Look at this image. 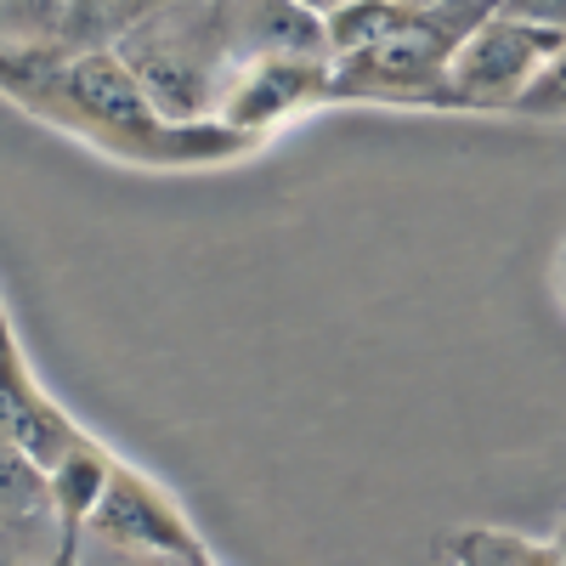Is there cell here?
<instances>
[{"instance_id": "6da1fadb", "label": "cell", "mask_w": 566, "mask_h": 566, "mask_svg": "<svg viewBox=\"0 0 566 566\" xmlns=\"http://www.w3.org/2000/svg\"><path fill=\"white\" fill-rule=\"evenodd\" d=\"M0 91L34 119L142 170H199L255 148L244 130L221 119H170L136 85L114 45H85V52H57L45 63L0 69Z\"/></svg>"}, {"instance_id": "7a4b0ae2", "label": "cell", "mask_w": 566, "mask_h": 566, "mask_svg": "<svg viewBox=\"0 0 566 566\" xmlns=\"http://www.w3.org/2000/svg\"><path fill=\"white\" fill-rule=\"evenodd\" d=\"M488 12L493 0H413L391 34L328 57V103L448 108V63Z\"/></svg>"}, {"instance_id": "3957f363", "label": "cell", "mask_w": 566, "mask_h": 566, "mask_svg": "<svg viewBox=\"0 0 566 566\" xmlns=\"http://www.w3.org/2000/svg\"><path fill=\"white\" fill-rule=\"evenodd\" d=\"M114 52L170 119H216L221 91L239 69L227 0H165L114 40Z\"/></svg>"}, {"instance_id": "277c9868", "label": "cell", "mask_w": 566, "mask_h": 566, "mask_svg": "<svg viewBox=\"0 0 566 566\" xmlns=\"http://www.w3.org/2000/svg\"><path fill=\"white\" fill-rule=\"evenodd\" d=\"M85 544H97L108 555H159V560H181V566L216 560L210 544L199 538V527L181 515V504L125 459H114V470H108V488L85 522Z\"/></svg>"}, {"instance_id": "5b68a950", "label": "cell", "mask_w": 566, "mask_h": 566, "mask_svg": "<svg viewBox=\"0 0 566 566\" xmlns=\"http://www.w3.org/2000/svg\"><path fill=\"white\" fill-rule=\"evenodd\" d=\"M560 40H566L560 29L488 12L459 40V52L448 63V108L453 114H510L515 91L538 74V63Z\"/></svg>"}, {"instance_id": "8992f818", "label": "cell", "mask_w": 566, "mask_h": 566, "mask_svg": "<svg viewBox=\"0 0 566 566\" xmlns=\"http://www.w3.org/2000/svg\"><path fill=\"white\" fill-rule=\"evenodd\" d=\"M328 103V57H250L232 69L216 119L261 142L283 119Z\"/></svg>"}, {"instance_id": "52a82bcc", "label": "cell", "mask_w": 566, "mask_h": 566, "mask_svg": "<svg viewBox=\"0 0 566 566\" xmlns=\"http://www.w3.org/2000/svg\"><path fill=\"white\" fill-rule=\"evenodd\" d=\"M0 437H12L45 470L85 437V424L57 397H45V386L34 380V368H29V357L18 346L12 323L0 328Z\"/></svg>"}, {"instance_id": "ba28073f", "label": "cell", "mask_w": 566, "mask_h": 566, "mask_svg": "<svg viewBox=\"0 0 566 566\" xmlns=\"http://www.w3.org/2000/svg\"><path fill=\"white\" fill-rule=\"evenodd\" d=\"M108 470H114V453L97 442V437H80L52 470H45V493H52V533H57V566L80 560L85 549V522L97 510L103 488H108Z\"/></svg>"}, {"instance_id": "9c48e42d", "label": "cell", "mask_w": 566, "mask_h": 566, "mask_svg": "<svg viewBox=\"0 0 566 566\" xmlns=\"http://www.w3.org/2000/svg\"><path fill=\"white\" fill-rule=\"evenodd\" d=\"M227 34L239 63L250 57H328L323 18L301 0H227Z\"/></svg>"}, {"instance_id": "30bf717a", "label": "cell", "mask_w": 566, "mask_h": 566, "mask_svg": "<svg viewBox=\"0 0 566 566\" xmlns=\"http://www.w3.org/2000/svg\"><path fill=\"white\" fill-rule=\"evenodd\" d=\"M52 533V493H45V464H34L12 437H0V555H18L12 544H29V555H57Z\"/></svg>"}, {"instance_id": "8fae6325", "label": "cell", "mask_w": 566, "mask_h": 566, "mask_svg": "<svg viewBox=\"0 0 566 566\" xmlns=\"http://www.w3.org/2000/svg\"><path fill=\"white\" fill-rule=\"evenodd\" d=\"M63 29H69V0H0V69L57 57Z\"/></svg>"}, {"instance_id": "7c38bea8", "label": "cell", "mask_w": 566, "mask_h": 566, "mask_svg": "<svg viewBox=\"0 0 566 566\" xmlns=\"http://www.w3.org/2000/svg\"><path fill=\"white\" fill-rule=\"evenodd\" d=\"M437 560H459V566H544L549 538H522V533H499V527H459L448 538H437Z\"/></svg>"}, {"instance_id": "4fadbf2b", "label": "cell", "mask_w": 566, "mask_h": 566, "mask_svg": "<svg viewBox=\"0 0 566 566\" xmlns=\"http://www.w3.org/2000/svg\"><path fill=\"white\" fill-rule=\"evenodd\" d=\"M165 0H69V29L63 52H85V45H114L130 23L159 12Z\"/></svg>"}, {"instance_id": "5bb4252c", "label": "cell", "mask_w": 566, "mask_h": 566, "mask_svg": "<svg viewBox=\"0 0 566 566\" xmlns=\"http://www.w3.org/2000/svg\"><path fill=\"white\" fill-rule=\"evenodd\" d=\"M510 114L515 119H544V125H560L566 119V40L538 63V74L515 91Z\"/></svg>"}, {"instance_id": "9a60e30c", "label": "cell", "mask_w": 566, "mask_h": 566, "mask_svg": "<svg viewBox=\"0 0 566 566\" xmlns=\"http://www.w3.org/2000/svg\"><path fill=\"white\" fill-rule=\"evenodd\" d=\"M493 12L527 18V23H544V29H560L566 34V0H493Z\"/></svg>"}, {"instance_id": "2e32d148", "label": "cell", "mask_w": 566, "mask_h": 566, "mask_svg": "<svg viewBox=\"0 0 566 566\" xmlns=\"http://www.w3.org/2000/svg\"><path fill=\"white\" fill-rule=\"evenodd\" d=\"M306 12H317V18H328V12H340V7H352V0H301Z\"/></svg>"}, {"instance_id": "e0dca14e", "label": "cell", "mask_w": 566, "mask_h": 566, "mask_svg": "<svg viewBox=\"0 0 566 566\" xmlns=\"http://www.w3.org/2000/svg\"><path fill=\"white\" fill-rule=\"evenodd\" d=\"M549 555H555V560H560V566H566V522H560V527H555V533H549Z\"/></svg>"}, {"instance_id": "ac0fdd59", "label": "cell", "mask_w": 566, "mask_h": 566, "mask_svg": "<svg viewBox=\"0 0 566 566\" xmlns=\"http://www.w3.org/2000/svg\"><path fill=\"white\" fill-rule=\"evenodd\" d=\"M7 323H12V317H7V306H0V328H7Z\"/></svg>"}]
</instances>
